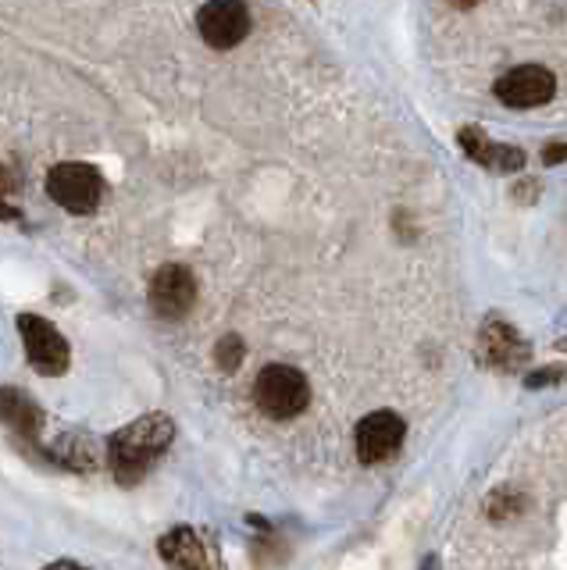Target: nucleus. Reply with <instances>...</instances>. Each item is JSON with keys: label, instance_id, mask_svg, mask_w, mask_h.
<instances>
[{"label": "nucleus", "instance_id": "nucleus-12", "mask_svg": "<svg viewBox=\"0 0 567 570\" xmlns=\"http://www.w3.org/2000/svg\"><path fill=\"white\" fill-rule=\"evenodd\" d=\"M0 421H4L11 432L36 439L47 428V417L36 403L18 389H0Z\"/></svg>", "mask_w": 567, "mask_h": 570}, {"label": "nucleus", "instance_id": "nucleus-8", "mask_svg": "<svg viewBox=\"0 0 567 570\" xmlns=\"http://www.w3.org/2000/svg\"><path fill=\"white\" fill-rule=\"evenodd\" d=\"M403 432H407V425H403L400 414H393V410H375V414H368L357 425V439H354L361 464H382V460H389V456H393L403 446Z\"/></svg>", "mask_w": 567, "mask_h": 570}, {"label": "nucleus", "instance_id": "nucleus-15", "mask_svg": "<svg viewBox=\"0 0 567 570\" xmlns=\"http://www.w3.org/2000/svg\"><path fill=\"white\" fill-rule=\"evenodd\" d=\"M560 161H567V143H550L543 150V164H560Z\"/></svg>", "mask_w": 567, "mask_h": 570}, {"label": "nucleus", "instance_id": "nucleus-14", "mask_svg": "<svg viewBox=\"0 0 567 570\" xmlns=\"http://www.w3.org/2000/svg\"><path fill=\"white\" fill-rule=\"evenodd\" d=\"M567 378V367H546V371H536V375H528L525 378V385L528 389H539V385H557Z\"/></svg>", "mask_w": 567, "mask_h": 570}, {"label": "nucleus", "instance_id": "nucleus-16", "mask_svg": "<svg viewBox=\"0 0 567 570\" xmlns=\"http://www.w3.org/2000/svg\"><path fill=\"white\" fill-rule=\"evenodd\" d=\"M18 218V211L11 207V204H4V200H0V221H15Z\"/></svg>", "mask_w": 567, "mask_h": 570}, {"label": "nucleus", "instance_id": "nucleus-5", "mask_svg": "<svg viewBox=\"0 0 567 570\" xmlns=\"http://www.w3.org/2000/svg\"><path fill=\"white\" fill-rule=\"evenodd\" d=\"M150 311L158 318H168V321H179L182 314L193 311L197 303V278L186 264H165L158 268L154 278H150Z\"/></svg>", "mask_w": 567, "mask_h": 570}, {"label": "nucleus", "instance_id": "nucleus-7", "mask_svg": "<svg viewBox=\"0 0 567 570\" xmlns=\"http://www.w3.org/2000/svg\"><path fill=\"white\" fill-rule=\"evenodd\" d=\"M557 93V79H553V72L543 68V65H521V68H511L507 75H500L496 79V97L500 104L507 107H543Z\"/></svg>", "mask_w": 567, "mask_h": 570}, {"label": "nucleus", "instance_id": "nucleus-17", "mask_svg": "<svg viewBox=\"0 0 567 570\" xmlns=\"http://www.w3.org/2000/svg\"><path fill=\"white\" fill-rule=\"evenodd\" d=\"M450 4H457V8H475L478 0H450Z\"/></svg>", "mask_w": 567, "mask_h": 570}, {"label": "nucleus", "instance_id": "nucleus-3", "mask_svg": "<svg viewBox=\"0 0 567 570\" xmlns=\"http://www.w3.org/2000/svg\"><path fill=\"white\" fill-rule=\"evenodd\" d=\"M47 193L54 204H61L72 214H90L97 211L100 197H104V179L93 164H79V161H65L54 164L47 175Z\"/></svg>", "mask_w": 567, "mask_h": 570}, {"label": "nucleus", "instance_id": "nucleus-10", "mask_svg": "<svg viewBox=\"0 0 567 570\" xmlns=\"http://www.w3.org/2000/svg\"><path fill=\"white\" fill-rule=\"evenodd\" d=\"M457 143L475 164H482V168H489V172H521L525 168V154L518 147H503L478 129H461Z\"/></svg>", "mask_w": 567, "mask_h": 570}, {"label": "nucleus", "instance_id": "nucleus-4", "mask_svg": "<svg viewBox=\"0 0 567 570\" xmlns=\"http://www.w3.org/2000/svg\"><path fill=\"white\" fill-rule=\"evenodd\" d=\"M18 335L25 342V357L43 375H65L72 364V350L65 335L40 314H18Z\"/></svg>", "mask_w": 567, "mask_h": 570}, {"label": "nucleus", "instance_id": "nucleus-1", "mask_svg": "<svg viewBox=\"0 0 567 570\" xmlns=\"http://www.w3.org/2000/svg\"><path fill=\"white\" fill-rule=\"evenodd\" d=\"M175 421L168 414H147L140 421L118 428L108 439V467L118 485H140L150 474V467L161 460V453L172 446Z\"/></svg>", "mask_w": 567, "mask_h": 570}, {"label": "nucleus", "instance_id": "nucleus-11", "mask_svg": "<svg viewBox=\"0 0 567 570\" xmlns=\"http://www.w3.org/2000/svg\"><path fill=\"white\" fill-rule=\"evenodd\" d=\"M161 560L172 567H214L218 556H211L207 546L200 542V535L193 528H172L165 539L158 542Z\"/></svg>", "mask_w": 567, "mask_h": 570}, {"label": "nucleus", "instance_id": "nucleus-2", "mask_svg": "<svg viewBox=\"0 0 567 570\" xmlns=\"http://www.w3.org/2000/svg\"><path fill=\"white\" fill-rule=\"evenodd\" d=\"M254 400L257 407L272 417V421H293L307 410L311 403V385L300 367L293 364H268L257 375L254 385Z\"/></svg>", "mask_w": 567, "mask_h": 570}, {"label": "nucleus", "instance_id": "nucleus-6", "mask_svg": "<svg viewBox=\"0 0 567 570\" xmlns=\"http://www.w3.org/2000/svg\"><path fill=\"white\" fill-rule=\"evenodd\" d=\"M197 29L204 43L214 50H232L247 40L250 33V11L243 0H207L197 15Z\"/></svg>", "mask_w": 567, "mask_h": 570}, {"label": "nucleus", "instance_id": "nucleus-13", "mask_svg": "<svg viewBox=\"0 0 567 570\" xmlns=\"http://www.w3.org/2000/svg\"><path fill=\"white\" fill-rule=\"evenodd\" d=\"M243 353H247L243 339H239V335H225L218 342V350H214V360H218V367H222L225 375H232V371H239V364H243Z\"/></svg>", "mask_w": 567, "mask_h": 570}, {"label": "nucleus", "instance_id": "nucleus-9", "mask_svg": "<svg viewBox=\"0 0 567 570\" xmlns=\"http://www.w3.org/2000/svg\"><path fill=\"white\" fill-rule=\"evenodd\" d=\"M478 346H482V357L489 367H496V371H521V367L528 364V342L514 332L511 325H503V321H489L482 328V335H478Z\"/></svg>", "mask_w": 567, "mask_h": 570}]
</instances>
